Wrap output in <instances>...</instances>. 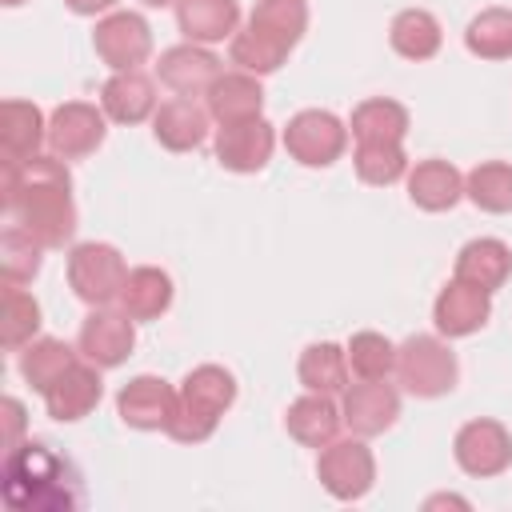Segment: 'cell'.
I'll return each instance as SVG.
<instances>
[{
    "label": "cell",
    "mask_w": 512,
    "mask_h": 512,
    "mask_svg": "<svg viewBox=\"0 0 512 512\" xmlns=\"http://www.w3.org/2000/svg\"><path fill=\"white\" fill-rule=\"evenodd\" d=\"M0 200L12 224L32 232L44 248H64L76 232V204H72V176L60 156H32V160H4Z\"/></svg>",
    "instance_id": "cell-1"
},
{
    "label": "cell",
    "mask_w": 512,
    "mask_h": 512,
    "mask_svg": "<svg viewBox=\"0 0 512 512\" xmlns=\"http://www.w3.org/2000/svg\"><path fill=\"white\" fill-rule=\"evenodd\" d=\"M0 492L12 512H72L80 504V476L72 460L56 456L40 440H28L4 452Z\"/></svg>",
    "instance_id": "cell-2"
},
{
    "label": "cell",
    "mask_w": 512,
    "mask_h": 512,
    "mask_svg": "<svg viewBox=\"0 0 512 512\" xmlns=\"http://www.w3.org/2000/svg\"><path fill=\"white\" fill-rule=\"evenodd\" d=\"M308 28V0H256L248 24L228 40L232 64L252 76L276 72Z\"/></svg>",
    "instance_id": "cell-3"
},
{
    "label": "cell",
    "mask_w": 512,
    "mask_h": 512,
    "mask_svg": "<svg viewBox=\"0 0 512 512\" xmlns=\"http://www.w3.org/2000/svg\"><path fill=\"white\" fill-rule=\"evenodd\" d=\"M232 400H236L232 372L220 368V364H200L184 376V384L176 392V412H172L164 432L176 444H200L216 432V424L232 408Z\"/></svg>",
    "instance_id": "cell-4"
},
{
    "label": "cell",
    "mask_w": 512,
    "mask_h": 512,
    "mask_svg": "<svg viewBox=\"0 0 512 512\" xmlns=\"http://www.w3.org/2000/svg\"><path fill=\"white\" fill-rule=\"evenodd\" d=\"M456 356L440 336H408L396 348V380L420 400H436L456 388Z\"/></svg>",
    "instance_id": "cell-5"
},
{
    "label": "cell",
    "mask_w": 512,
    "mask_h": 512,
    "mask_svg": "<svg viewBox=\"0 0 512 512\" xmlns=\"http://www.w3.org/2000/svg\"><path fill=\"white\" fill-rule=\"evenodd\" d=\"M124 256L112 248V244H100V240H88V244H76L68 252V284L72 292L92 304V308H104L112 300H120V288H124Z\"/></svg>",
    "instance_id": "cell-6"
},
{
    "label": "cell",
    "mask_w": 512,
    "mask_h": 512,
    "mask_svg": "<svg viewBox=\"0 0 512 512\" xmlns=\"http://www.w3.org/2000/svg\"><path fill=\"white\" fill-rule=\"evenodd\" d=\"M284 148L292 160H300L304 168H328L344 156L348 148V128L324 112V108H304L288 120L284 128Z\"/></svg>",
    "instance_id": "cell-7"
},
{
    "label": "cell",
    "mask_w": 512,
    "mask_h": 512,
    "mask_svg": "<svg viewBox=\"0 0 512 512\" xmlns=\"http://www.w3.org/2000/svg\"><path fill=\"white\" fill-rule=\"evenodd\" d=\"M316 476L328 488V496H336V500H360V496H368V488L376 480L372 448L364 444V436L332 440V444L320 448Z\"/></svg>",
    "instance_id": "cell-8"
},
{
    "label": "cell",
    "mask_w": 512,
    "mask_h": 512,
    "mask_svg": "<svg viewBox=\"0 0 512 512\" xmlns=\"http://www.w3.org/2000/svg\"><path fill=\"white\" fill-rule=\"evenodd\" d=\"M92 48L112 72L140 68L152 52V28L140 12H108L92 32Z\"/></svg>",
    "instance_id": "cell-9"
},
{
    "label": "cell",
    "mask_w": 512,
    "mask_h": 512,
    "mask_svg": "<svg viewBox=\"0 0 512 512\" xmlns=\"http://www.w3.org/2000/svg\"><path fill=\"white\" fill-rule=\"evenodd\" d=\"M104 108L68 100L48 116V152L60 160H80L92 156L104 144Z\"/></svg>",
    "instance_id": "cell-10"
},
{
    "label": "cell",
    "mask_w": 512,
    "mask_h": 512,
    "mask_svg": "<svg viewBox=\"0 0 512 512\" xmlns=\"http://www.w3.org/2000/svg\"><path fill=\"white\" fill-rule=\"evenodd\" d=\"M452 452H456V464L468 476H480V480L484 476H500L512 464V436L496 420H468L456 432Z\"/></svg>",
    "instance_id": "cell-11"
},
{
    "label": "cell",
    "mask_w": 512,
    "mask_h": 512,
    "mask_svg": "<svg viewBox=\"0 0 512 512\" xmlns=\"http://www.w3.org/2000/svg\"><path fill=\"white\" fill-rule=\"evenodd\" d=\"M340 416L352 436H380L400 416V392L388 380H360L340 392Z\"/></svg>",
    "instance_id": "cell-12"
},
{
    "label": "cell",
    "mask_w": 512,
    "mask_h": 512,
    "mask_svg": "<svg viewBox=\"0 0 512 512\" xmlns=\"http://www.w3.org/2000/svg\"><path fill=\"white\" fill-rule=\"evenodd\" d=\"M272 148H276V132L264 116L216 128V160L228 172H260L272 160Z\"/></svg>",
    "instance_id": "cell-13"
},
{
    "label": "cell",
    "mask_w": 512,
    "mask_h": 512,
    "mask_svg": "<svg viewBox=\"0 0 512 512\" xmlns=\"http://www.w3.org/2000/svg\"><path fill=\"white\" fill-rule=\"evenodd\" d=\"M132 344H136V328H132V316L120 308H96L92 316H84L80 324V356L92 360L96 368H116L132 356Z\"/></svg>",
    "instance_id": "cell-14"
},
{
    "label": "cell",
    "mask_w": 512,
    "mask_h": 512,
    "mask_svg": "<svg viewBox=\"0 0 512 512\" xmlns=\"http://www.w3.org/2000/svg\"><path fill=\"white\" fill-rule=\"evenodd\" d=\"M492 316V292L468 284V280H448L432 304V320L440 336H472L488 324Z\"/></svg>",
    "instance_id": "cell-15"
},
{
    "label": "cell",
    "mask_w": 512,
    "mask_h": 512,
    "mask_svg": "<svg viewBox=\"0 0 512 512\" xmlns=\"http://www.w3.org/2000/svg\"><path fill=\"white\" fill-rule=\"evenodd\" d=\"M116 412L128 428H140V432H164L172 412H176V392L168 380L160 376H132L120 396H116Z\"/></svg>",
    "instance_id": "cell-16"
},
{
    "label": "cell",
    "mask_w": 512,
    "mask_h": 512,
    "mask_svg": "<svg viewBox=\"0 0 512 512\" xmlns=\"http://www.w3.org/2000/svg\"><path fill=\"white\" fill-rule=\"evenodd\" d=\"M104 396V380H100V368L92 360H76L48 392H44V408L52 420L60 424H72V420H84Z\"/></svg>",
    "instance_id": "cell-17"
},
{
    "label": "cell",
    "mask_w": 512,
    "mask_h": 512,
    "mask_svg": "<svg viewBox=\"0 0 512 512\" xmlns=\"http://www.w3.org/2000/svg\"><path fill=\"white\" fill-rule=\"evenodd\" d=\"M156 76H160V84L172 88L176 96H200V92H208V88L216 84L220 60H216V52H208L204 44H192V40H188V44H176V48H168V52L160 56Z\"/></svg>",
    "instance_id": "cell-18"
},
{
    "label": "cell",
    "mask_w": 512,
    "mask_h": 512,
    "mask_svg": "<svg viewBox=\"0 0 512 512\" xmlns=\"http://www.w3.org/2000/svg\"><path fill=\"white\" fill-rule=\"evenodd\" d=\"M208 104H196V96H172L156 108L152 116V136L168 148V152H192L204 144L208 136Z\"/></svg>",
    "instance_id": "cell-19"
},
{
    "label": "cell",
    "mask_w": 512,
    "mask_h": 512,
    "mask_svg": "<svg viewBox=\"0 0 512 512\" xmlns=\"http://www.w3.org/2000/svg\"><path fill=\"white\" fill-rule=\"evenodd\" d=\"M100 108H104V116L116 120V124H140V120L156 116V84H152L140 68L116 72V76L100 88Z\"/></svg>",
    "instance_id": "cell-20"
},
{
    "label": "cell",
    "mask_w": 512,
    "mask_h": 512,
    "mask_svg": "<svg viewBox=\"0 0 512 512\" xmlns=\"http://www.w3.org/2000/svg\"><path fill=\"white\" fill-rule=\"evenodd\" d=\"M176 24L192 44H220L232 40L240 28L236 0H176Z\"/></svg>",
    "instance_id": "cell-21"
},
{
    "label": "cell",
    "mask_w": 512,
    "mask_h": 512,
    "mask_svg": "<svg viewBox=\"0 0 512 512\" xmlns=\"http://www.w3.org/2000/svg\"><path fill=\"white\" fill-rule=\"evenodd\" d=\"M204 104H208V112H212V120H220V124H236V120H252V116H260V108H264V88H260V80L252 76V72H220L216 76V84L204 92Z\"/></svg>",
    "instance_id": "cell-22"
},
{
    "label": "cell",
    "mask_w": 512,
    "mask_h": 512,
    "mask_svg": "<svg viewBox=\"0 0 512 512\" xmlns=\"http://www.w3.org/2000/svg\"><path fill=\"white\" fill-rule=\"evenodd\" d=\"M340 424H344V416H340V408L332 404V396H324V392H308V396L292 400L288 412H284L288 436L300 440L304 448H324V444H332L336 432H340Z\"/></svg>",
    "instance_id": "cell-23"
},
{
    "label": "cell",
    "mask_w": 512,
    "mask_h": 512,
    "mask_svg": "<svg viewBox=\"0 0 512 512\" xmlns=\"http://www.w3.org/2000/svg\"><path fill=\"white\" fill-rule=\"evenodd\" d=\"M48 140V120L28 100H4L0 108V152L4 160H32Z\"/></svg>",
    "instance_id": "cell-24"
},
{
    "label": "cell",
    "mask_w": 512,
    "mask_h": 512,
    "mask_svg": "<svg viewBox=\"0 0 512 512\" xmlns=\"http://www.w3.org/2000/svg\"><path fill=\"white\" fill-rule=\"evenodd\" d=\"M408 196L424 212H448L464 196V176L448 160H420L408 172Z\"/></svg>",
    "instance_id": "cell-25"
},
{
    "label": "cell",
    "mask_w": 512,
    "mask_h": 512,
    "mask_svg": "<svg viewBox=\"0 0 512 512\" xmlns=\"http://www.w3.org/2000/svg\"><path fill=\"white\" fill-rule=\"evenodd\" d=\"M508 276H512V248L496 236L468 240L456 256V280H468L484 292H496Z\"/></svg>",
    "instance_id": "cell-26"
},
{
    "label": "cell",
    "mask_w": 512,
    "mask_h": 512,
    "mask_svg": "<svg viewBox=\"0 0 512 512\" xmlns=\"http://www.w3.org/2000/svg\"><path fill=\"white\" fill-rule=\"evenodd\" d=\"M116 304H120L132 320H156V316H164L168 304H172V280H168V272H160V268H152V264L128 268Z\"/></svg>",
    "instance_id": "cell-27"
},
{
    "label": "cell",
    "mask_w": 512,
    "mask_h": 512,
    "mask_svg": "<svg viewBox=\"0 0 512 512\" xmlns=\"http://www.w3.org/2000/svg\"><path fill=\"white\" fill-rule=\"evenodd\" d=\"M348 128L356 144H400L408 136V108L388 96H376V100L356 104Z\"/></svg>",
    "instance_id": "cell-28"
},
{
    "label": "cell",
    "mask_w": 512,
    "mask_h": 512,
    "mask_svg": "<svg viewBox=\"0 0 512 512\" xmlns=\"http://www.w3.org/2000/svg\"><path fill=\"white\" fill-rule=\"evenodd\" d=\"M300 384L308 392H324V396H340L348 388V352L332 340H320V344H308L300 352Z\"/></svg>",
    "instance_id": "cell-29"
},
{
    "label": "cell",
    "mask_w": 512,
    "mask_h": 512,
    "mask_svg": "<svg viewBox=\"0 0 512 512\" xmlns=\"http://www.w3.org/2000/svg\"><path fill=\"white\" fill-rule=\"evenodd\" d=\"M388 40L392 48L404 56V60H432L444 44V32H440V20L424 8H404L392 28H388Z\"/></svg>",
    "instance_id": "cell-30"
},
{
    "label": "cell",
    "mask_w": 512,
    "mask_h": 512,
    "mask_svg": "<svg viewBox=\"0 0 512 512\" xmlns=\"http://www.w3.org/2000/svg\"><path fill=\"white\" fill-rule=\"evenodd\" d=\"M76 364V352L64 344V340H56V336H40V340H28L24 348H20V376L44 396L68 368Z\"/></svg>",
    "instance_id": "cell-31"
},
{
    "label": "cell",
    "mask_w": 512,
    "mask_h": 512,
    "mask_svg": "<svg viewBox=\"0 0 512 512\" xmlns=\"http://www.w3.org/2000/svg\"><path fill=\"white\" fill-rule=\"evenodd\" d=\"M464 196H468L480 212H492V216L512 212V164H504V160L476 164V168L464 176Z\"/></svg>",
    "instance_id": "cell-32"
},
{
    "label": "cell",
    "mask_w": 512,
    "mask_h": 512,
    "mask_svg": "<svg viewBox=\"0 0 512 512\" xmlns=\"http://www.w3.org/2000/svg\"><path fill=\"white\" fill-rule=\"evenodd\" d=\"M464 44L480 60H508L512 56V8H484L468 20Z\"/></svg>",
    "instance_id": "cell-33"
},
{
    "label": "cell",
    "mask_w": 512,
    "mask_h": 512,
    "mask_svg": "<svg viewBox=\"0 0 512 512\" xmlns=\"http://www.w3.org/2000/svg\"><path fill=\"white\" fill-rule=\"evenodd\" d=\"M344 352L356 380H388L396 372V344L380 332H356Z\"/></svg>",
    "instance_id": "cell-34"
},
{
    "label": "cell",
    "mask_w": 512,
    "mask_h": 512,
    "mask_svg": "<svg viewBox=\"0 0 512 512\" xmlns=\"http://www.w3.org/2000/svg\"><path fill=\"white\" fill-rule=\"evenodd\" d=\"M40 328V304L32 292H24L20 284L4 280V348L20 352Z\"/></svg>",
    "instance_id": "cell-35"
},
{
    "label": "cell",
    "mask_w": 512,
    "mask_h": 512,
    "mask_svg": "<svg viewBox=\"0 0 512 512\" xmlns=\"http://www.w3.org/2000/svg\"><path fill=\"white\" fill-rule=\"evenodd\" d=\"M40 252H44V244L32 232H24L20 224H8L4 236H0V268H4V280H12V284L32 280L40 272Z\"/></svg>",
    "instance_id": "cell-36"
},
{
    "label": "cell",
    "mask_w": 512,
    "mask_h": 512,
    "mask_svg": "<svg viewBox=\"0 0 512 512\" xmlns=\"http://www.w3.org/2000/svg\"><path fill=\"white\" fill-rule=\"evenodd\" d=\"M352 164H356V176L376 188H388L408 172V156L400 144H356Z\"/></svg>",
    "instance_id": "cell-37"
},
{
    "label": "cell",
    "mask_w": 512,
    "mask_h": 512,
    "mask_svg": "<svg viewBox=\"0 0 512 512\" xmlns=\"http://www.w3.org/2000/svg\"><path fill=\"white\" fill-rule=\"evenodd\" d=\"M4 424H8L4 444H8V448H16V436H20V428H24V404H20L16 396H8V400H4Z\"/></svg>",
    "instance_id": "cell-38"
},
{
    "label": "cell",
    "mask_w": 512,
    "mask_h": 512,
    "mask_svg": "<svg viewBox=\"0 0 512 512\" xmlns=\"http://www.w3.org/2000/svg\"><path fill=\"white\" fill-rule=\"evenodd\" d=\"M64 4H68L76 16H96V12H108L116 0H64Z\"/></svg>",
    "instance_id": "cell-39"
},
{
    "label": "cell",
    "mask_w": 512,
    "mask_h": 512,
    "mask_svg": "<svg viewBox=\"0 0 512 512\" xmlns=\"http://www.w3.org/2000/svg\"><path fill=\"white\" fill-rule=\"evenodd\" d=\"M144 4H152V8H164V4H176V0H144Z\"/></svg>",
    "instance_id": "cell-40"
},
{
    "label": "cell",
    "mask_w": 512,
    "mask_h": 512,
    "mask_svg": "<svg viewBox=\"0 0 512 512\" xmlns=\"http://www.w3.org/2000/svg\"><path fill=\"white\" fill-rule=\"evenodd\" d=\"M0 4H8V8H20V4H24V0H0Z\"/></svg>",
    "instance_id": "cell-41"
}]
</instances>
